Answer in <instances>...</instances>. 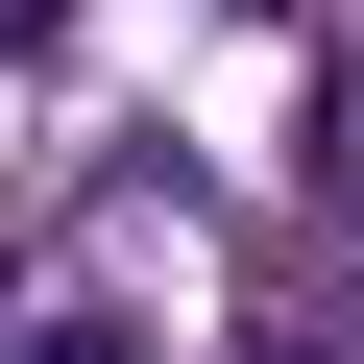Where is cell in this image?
<instances>
[{
  "mask_svg": "<svg viewBox=\"0 0 364 364\" xmlns=\"http://www.w3.org/2000/svg\"><path fill=\"white\" fill-rule=\"evenodd\" d=\"M25 364H97V340H25Z\"/></svg>",
  "mask_w": 364,
  "mask_h": 364,
  "instance_id": "1",
  "label": "cell"
}]
</instances>
